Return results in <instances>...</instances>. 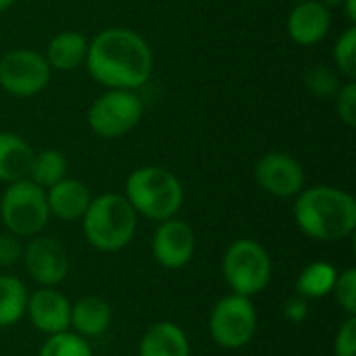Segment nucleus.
I'll list each match as a JSON object with an SVG mask.
<instances>
[{"label":"nucleus","instance_id":"19","mask_svg":"<svg viewBox=\"0 0 356 356\" xmlns=\"http://www.w3.org/2000/svg\"><path fill=\"white\" fill-rule=\"evenodd\" d=\"M88 54V38L79 31H60L56 33L48 48H46V60L50 69L56 71H73L81 63H86Z\"/></svg>","mask_w":356,"mask_h":356},{"label":"nucleus","instance_id":"24","mask_svg":"<svg viewBox=\"0 0 356 356\" xmlns=\"http://www.w3.org/2000/svg\"><path fill=\"white\" fill-rule=\"evenodd\" d=\"M305 86L309 88L311 94L319 98H332L340 90V73L325 67V65H315L305 73Z\"/></svg>","mask_w":356,"mask_h":356},{"label":"nucleus","instance_id":"11","mask_svg":"<svg viewBox=\"0 0 356 356\" xmlns=\"http://www.w3.org/2000/svg\"><path fill=\"white\" fill-rule=\"evenodd\" d=\"M254 179L271 196L294 198L305 190L307 173L294 156L273 150L257 161Z\"/></svg>","mask_w":356,"mask_h":356},{"label":"nucleus","instance_id":"4","mask_svg":"<svg viewBox=\"0 0 356 356\" xmlns=\"http://www.w3.org/2000/svg\"><path fill=\"white\" fill-rule=\"evenodd\" d=\"M125 198L134 211L150 221H165L179 213L184 204L181 181L165 167H138L125 181Z\"/></svg>","mask_w":356,"mask_h":356},{"label":"nucleus","instance_id":"30","mask_svg":"<svg viewBox=\"0 0 356 356\" xmlns=\"http://www.w3.org/2000/svg\"><path fill=\"white\" fill-rule=\"evenodd\" d=\"M282 313H284V319L294 323V325H300L302 321H307L309 317V300H305L302 296H292L284 302L282 307Z\"/></svg>","mask_w":356,"mask_h":356},{"label":"nucleus","instance_id":"5","mask_svg":"<svg viewBox=\"0 0 356 356\" xmlns=\"http://www.w3.org/2000/svg\"><path fill=\"white\" fill-rule=\"evenodd\" d=\"M221 269L232 294L246 298L261 294L269 286L273 273L269 252L263 244L250 238H240L229 244L223 254Z\"/></svg>","mask_w":356,"mask_h":356},{"label":"nucleus","instance_id":"32","mask_svg":"<svg viewBox=\"0 0 356 356\" xmlns=\"http://www.w3.org/2000/svg\"><path fill=\"white\" fill-rule=\"evenodd\" d=\"M321 4H325L327 8H334V6H340L342 4V0H319Z\"/></svg>","mask_w":356,"mask_h":356},{"label":"nucleus","instance_id":"16","mask_svg":"<svg viewBox=\"0 0 356 356\" xmlns=\"http://www.w3.org/2000/svg\"><path fill=\"white\" fill-rule=\"evenodd\" d=\"M140 356H190V340L181 325L173 321H156L152 323L142 340Z\"/></svg>","mask_w":356,"mask_h":356},{"label":"nucleus","instance_id":"7","mask_svg":"<svg viewBox=\"0 0 356 356\" xmlns=\"http://www.w3.org/2000/svg\"><path fill=\"white\" fill-rule=\"evenodd\" d=\"M259 327V315L250 298L229 294L211 311L209 332L213 342L225 350H240L252 342Z\"/></svg>","mask_w":356,"mask_h":356},{"label":"nucleus","instance_id":"25","mask_svg":"<svg viewBox=\"0 0 356 356\" xmlns=\"http://www.w3.org/2000/svg\"><path fill=\"white\" fill-rule=\"evenodd\" d=\"M334 63L336 71L348 79L356 77V27L350 25L334 46Z\"/></svg>","mask_w":356,"mask_h":356},{"label":"nucleus","instance_id":"22","mask_svg":"<svg viewBox=\"0 0 356 356\" xmlns=\"http://www.w3.org/2000/svg\"><path fill=\"white\" fill-rule=\"evenodd\" d=\"M65 177H67V159L63 152H58L54 148L33 152V161H31L27 179H31L35 186L48 190L50 186L58 184Z\"/></svg>","mask_w":356,"mask_h":356},{"label":"nucleus","instance_id":"18","mask_svg":"<svg viewBox=\"0 0 356 356\" xmlns=\"http://www.w3.org/2000/svg\"><path fill=\"white\" fill-rule=\"evenodd\" d=\"M33 148L13 131H0V181L13 184L27 179Z\"/></svg>","mask_w":356,"mask_h":356},{"label":"nucleus","instance_id":"6","mask_svg":"<svg viewBox=\"0 0 356 356\" xmlns=\"http://www.w3.org/2000/svg\"><path fill=\"white\" fill-rule=\"evenodd\" d=\"M0 219L6 232L19 238L38 236L50 219L46 190L31 179L8 184L0 198Z\"/></svg>","mask_w":356,"mask_h":356},{"label":"nucleus","instance_id":"3","mask_svg":"<svg viewBox=\"0 0 356 356\" xmlns=\"http://www.w3.org/2000/svg\"><path fill=\"white\" fill-rule=\"evenodd\" d=\"M88 244L100 252H119L136 236L138 213L121 194H102L92 198L81 217Z\"/></svg>","mask_w":356,"mask_h":356},{"label":"nucleus","instance_id":"20","mask_svg":"<svg viewBox=\"0 0 356 356\" xmlns=\"http://www.w3.org/2000/svg\"><path fill=\"white\" fill-rule=\"evenodd\" d=\"M338 280V269L325 261H315L307 265L296 280V294L305 300H319L332 294Z\"/></svg>","mask_w":356,"mask_h":356},{"label":"nucleus","instance_id":"27","mask_svg":"<svg viewBox=\"0 0 356 356\" xmlns=\"http://www.w3.org/2000/svg\"><path fill=\"white\" fill-rule=\"evenodd\" d=\"M336 111L344 125L355 127L356 125V81L348 79L340 86L336 94Z\"/></svg>","mask_w":356,"mask_h":356},{"label":"nucleus","instance_id":"13","mask_svg":"<svg viewBox=\"0 0 356 356\" xmlns=\"http://www.w3.org/2000/svg\"><path fill=\"white\" fill-rule=\"evenodd\" d=\"M25 315L31 325L46 336L71 330V302L56 288H38L29 294Z\"/></svg>","mask_w":356,"mask_h":356},{"label":"nucleus","instance_id":"28","mask_svg":"<svg viewBox=\"0 0 356 356\" xmlns=\"http://www.w3.org/2000/svg\"><path fill=\"white\" fill-rule=\"evenodd\" d=\"M334 355L356 356V317H348L334 338Z\"/></svg>","mask_w":356,"mask_h":356},{"label":"nucleus","instance_id":"17","mask_svg":"<svg viewBox=\"0 0 356 356\" xmlns=\"http://www.w3.org/2000/svg\"><path fill=\"white\" fill-rule=\"evenodd\" d=\"M113 321L111 305L100 296H83L71 305V330L81 338L102 336Z\"/></svg>","mask_w":356,"mask_h":356},{"label":"nucleus","instance_id":"14","mask_svg":"<svg viewBox=\"0 0 356 356\" xmlns=\"http://www.w3.org/2000/svg\"><path fill=\"white\" fill-rule=\"evenodd\" d=\"M288 35L300 46L319 44L332 29V13L319 0H302L288 15Z\"/></svg>","mask_w":356,"mask_h":356},{"label":"nucleus","instance_id":"26","mask_svg":"<svg viewBox=\"0 0 356 356\" xmlns=\"http://www.w3.org/2000/svg\"><path fill=\"white\" fill-rule=\"evenodd\" d=\"M336 302L346 311L348 317H356V269L350 267L338 273V280L332 290Z\"/></svg>","mask_w":356,"mask_h":356},{"label":"nucleus","instance_id":"21","mask_svg":"<svg viewBox=\"0 0 356 356\" xmlns=\"http://www.w3.org/2000/svg\"><path fill=\"white\" fill-rule=\"evenodd\" d=\"M27 288L15 275H0V327H10L25 317Z\"/></svg>","mask_w":356,"mask_h":356},{"label":"nucleus","instance_id":"1","mask_svg":"<svg viewBox=\"0 0 356 356\" xmlns=\"http://www.w3.org/2000/svg\"><path fill=\"white\" fill-rule=\"evenodd\" d=\"M152 50L127 27H108L88 42L86 67L106 90H138L152 73Z\"/></svg>","mask_w":356,"mask_h":356},{"label":"nucleus","instance_id":"2","mask_svg":"<svg viewBox=\"0 0 356 356\" xmlns=\"http://www.w3.org/2000/svg\"><path fill=\"white\" fill-rule=\"evenodd\" d=\"M294 198V221L307 238L340 242L355 234L356 200L353 194L334 186H313Z\"/></svg>","mask_w":356,"mask_h":356},{"label":"nucleus","instance_id":"10","mask_svg":"<svg viewBox=\"0 0 356 356\" xmlns=\"http://www.w3.org/2000/svg\"><path fill=\"white\" fill-rule=\"evenodd\" d=\"M23 263L29 277L40 288H56L71 271L69 252L60 240L52 236H33L23 248Z\"/></svg>","mask_w":356,"mask_h":356},{"label":"nucleus","instance_id":"34","mask_svg":"<svg viewBox=\"0 0 356 356\" xmlns=\"http://www.w3.org/2000/svg\"><path fill=\"white\" fill-rule=\"evenodd\" d=\"M296 2H302V0H296Z\"/></svg>","mask_w":356,"mask_h":356},{"label":"nucleus","instance_id":"33","mask_svg":"<svg viewBox=\"0 0 356 356\" xmlns=\"http://www.w3.org/2000/svg\"><path fill=\"white\" fill-rule=\"evenodd\" d=\"M13 2H15V0H0V13H4L6 8H10Z\"/></svg>","mask_w":356,"mask_h":356},{"label":"nucleus","instance_id":"31","mask_svg":"<svg viewBox=\"0 0 356 356\" xmlns=\"http://www.w3.org/2000/svg\"><path fill=\"white\" fill-rule=\"evenodd\" d=\"M342 10H344V15H346V19L355 25L356 23V0H342Z\"/></svg>","mask_w":356,"mask_h":356},{"label":"nucleus","instance_id":"8","mask_svg":"<svg viewBox=\"0 0 356 356\" xmlns=\"http://www.w3.org/2000/svg\"><path fill=\"white\" fill-rule=\"evenodd\" d=\"M144 104L134 90H106L88 108V123L100 138H123L140 123Z\"/></svg>","mask_w":356,"mask_h":356},{"label":"nucleus","instance_id":"12","mask_svg":"<svg viewBox=\"0 0 356 356\" xmlns=\"http://www.w3.org/2000/svg\"><path fill=\"white\" fill-rule=\"evenodd\" d=\"M150 250L154 261L165 269H181L186 267L196 252V236L194 229L177 219H165L152 234Z\"/></svg>","mask_w":356,"mask_h":356},{"label":"nucleus","instance_id":"9","mask_svg":"<svg viewBox=\"0 0 356 356\" xmlns=\"http://www.w3.org/2000/svg\"><path fill=\"white\" fill-rule=\"evenodd\" d=\"M50 71L44 54L31 48L10 50L0 58V88L19 98L35 96L48 86Z\"/></svg>","mask_w":356,"mask_h":356},{"label":"nucleus","instance_id":"29","mask_svg":"<svg viewBox=\"0 0 356 356\" xmlns=\"http://www.w3.org/2000/svg\"><path fill=\"white\" fill-rule=\"evenodd\" d=\"M21 257H23L21 238L10 232L0 234V267H13L21 261Z\"/></svg>","mask_w":356,"mask_h":356},{"label":"nucleus","instance_id":"15","mask_svg":"<svg viewBox=\"0 0 356 356\" xmlns=\"http://www.w3.org/2000/svg\"><path fill=\"white\" fill-rule=\"evenodd\" d=\"M46 202L50 217H56L60 221H75L81 219L88 211L92 194L83 181L65 177L46 190Z\"/></svg>","mask_w":356,"mask_h":356},{"label":"nucleus","instance_id":"23","mask_svg":"<svg viewBox=\"0 0 356 356\" xmlns=\"http://www.w3.org/2000/svg\"><path fill=\"white\" fill-rule=\"evenodd\" d=\"M38 356H92V348L86 338L67 330L48 336Z\"/></svg>","mask_w":356,"mask_h":356}]
</instances>
